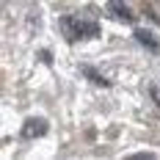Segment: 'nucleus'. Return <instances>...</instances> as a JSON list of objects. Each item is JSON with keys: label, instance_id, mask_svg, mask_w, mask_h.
Segmentation results:
<instances>
[{"label": "nucleus", "instance_id": "nucleus-1", "mask_svg": "<svg viewBox=\"0 0 160 160\" xmlns=\"http://www.w3.org/2000/svg\"><path fill=\"white\" fill-rule=\"evenodd\" d=\"M61 31H64V36L69 42H78V39H83V22L72 19V17H64L61 19Z\"/></svg>", "mask_w": 160, "mask_h": 160}, {"label": "nucleus", "instance_id": "nucleus-3", "mask_svg": "<svg viewBox=\"0 0 160 160\" xmlns=\"http://www.w3.org/2000/svg\"><path fill=\"white\" fill-rule=\"evenodd\" d=\"M111 11H113L116 17H122V19H132V11H127L119 0H113V3H111Z\"/></svg>", "mask_w": 160, "mask_h": 160}, {"label": "nucleus", "instance_id": "nucleus-5", "mask_svg": "<svg viewBox=\"0 0 160 160\" xmlns=\"http://www.w3.org/2000/svg\"><path fill=\"white\" fill-rule=\"evenodd\" d=\"M86 78H91V80H97V83H99V86H105V83H108V80L105 78H99V75H97L94 69H91V66H86Z\"/></svg>", "mask_w": 160, "mask_h": 160}, {"label": "nucleus", "instance_id": "nucleus-2", "mask_svg": "<svg viewBox=\"0 0 160 160\" xmlns=\"http://www.w3.org/2000/svg\"><path fill=\"white\" fill-rule=\"evenodd\" d=\"M22 130H25V135H28V138H39V135H44V132H47V122H44V119L31 116V119H25Z\"/></svg>", "mask_w": 160, "mask_h": 160}, {"label": "nucleus", "instance_id": "nucleus-6", "mask_svg": "<svg viewBox=\"0 0 160 160\" xmlns=\"http://www.w3.org/2000/svg\"><path fill=\"white\" fill-rule=\"evenodd\" d=\"M130 158H135V160H149V158H155V152H135V155H130Z\"/></svg>", "mask_w": 160, "mask_h": 160}, {"label": "nucleus", "instance_id": "nucleus-4", "mask_svg": "<svg viewBox=\"0 0 160 160\" xmlns=\"http://www.w3.org/2000/svg\"><path fill=\"white\" fill-rule=\"evenodd\" d=\"M135 39H138V42H144V44H146L149 50H158V42H155V39H152V36H149L146 31H141V28L135 31Z\"/></svg>", "mask_w": 160, "mask_h": 160}]
</instances>
